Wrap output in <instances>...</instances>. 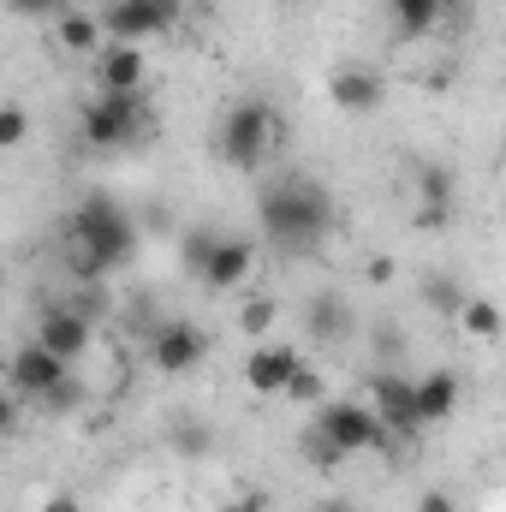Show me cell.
I'll use <instances>...</instances> for the list:
<instances>
[{
    "instance_id": "1",
    "label": "cell",
    "mask_w": 506,
    "mask_h": 512,
    "mask_svg": "<svg viewBox=\"0 0 506 512\" xmlns=\"http://www.w3.org/2000/svg\"><path fill=\"white\" fill-rule=\"evenodd\" d=\"M131 251H137V227H131V215L114 197L78 203V215H72V256H66V268H72L78 286L108 280L114 268L131 262Z\"/></svg>"
},
{
    "instance_id": "2",
    "label": "cell",
    "mask_w": 506,
    "mask_h": 512,
    "mask_svg": "<svg viewBox=\"0 0 506 512\" xmlns=\"http://www.w3.org/2000/svg\"><path fill=\"white\" fill-rule=\"evenodd\" d=\"M334 227V203L310 179H286L262 197V239L286 256H310Z\"/></svg>"
},
{
    "instance_id": "3",
    "label": "cell",
    "mask_w": 506,
    "mask_h": 512,
    "mask_svg": "<svg viewBox=\"0 0 506 512\" xmlns=\"http://www.w3.org/2000/svg\"><path fill=\"white\" fill-rule=\"evenodd\" d=\"M274 131L280 126H274V108H268V102H256V96L233 102L227 120H221V161L239 167V173H256L262 155L274 149Z\"/></svg>"
},
{
    "instance_id": "4",
    "label": "cell",
    "mask_w": 506,
    "mask_h": 512,
    "mask_svg": "<svg viewBox=\"0 0 506 512\" xmlns=\"http://www.w3.org/2000/svg\"><path fill=\"white\" fill-rule=\"evenodd\" d=\"M316 429H328L346 459H352V453H381V447L393 441V429L381 423V411L364 405V399H328V405L316 411Z\"/></svg>"
},
{
    "instance_id": "5",
    "label": "cell",
    "mask_w": 506,
    "mask_h": 512,
    "mask_svg": "<svg viewBox=\"0 0 506 512\" xmlns=\"http://www.w3.org/2000/svg\"><path fill=\"white\" fill-rule=\"evenodd\" d=\"M179 18H185V0H114V6H102L108 42H149V36H167Z\"/></svg>"
},
{
    "instance_id": "6",
    "label": "cell",
    "mask_w": 506,
    "mask_h": 512,
    "mask_svg": "<svg viewBox=\"0 0 506 512\" xmlns=\"http://www.w3.org/2000/svg\"><path fill=\"white\" fill-rule=\"evenodd\" d=\"M203 352H209V334H203L197 322H161V328H149V340H143V358H149V370H161V376H191V370L203 364Z\"/></svg>"
},
{
    "instance_id": "7",
    "label": "cell",
    "mask_w": 506,
    "mask_h": 512,
    "mask_svg": "<svg viewBox=\"0 0 506 512\" xmlns=\"http://www.w3.org/2000/svg\"><path fill=\"white\" fill-rule=\"evenodd\" d=\"M137 126H143V90H131V96H96L84 108V143H96V149L131 143Z\"/></svg>"
},
{
    "instance_id": "8",
    "label": "cell",
    "mask_w": 506,
    "mask_h": 512,
    "mask_svg": "<svg viewBox=\"0 0 506 512\" xmlns=\"http://www.w3.org/2000/svg\"><path fill=\"white\" fill-rule=\"evenodd\" d=\"M66 358H54L42 340H30V346H18L12 352V364H6V382H12V393L18 399H54L60 387H66Z\"/></svg>"
},
{
    "instance_id": "9",
    "label": "cell",
    "mask_w": 506,
    "mask_h": 512,
    "mask_svg": "<svg viewBox=\"0 0 506 512\" xmlns=\"http://www.w3.org/2000/svg\"><path fill=\"white\" fill-rule=\"evenodd\" d=\"M36 340H42L54 358L78 364V358L96 346V322H90L84 310H72V304H48V310L36 316Z\"/></svg>"
},
{
    "instance_id": "10",
    "label": "cell",
    "mask_w": 506,
    "mask_h": 512,
    "mask_svg": "<svg viewBox=\"0 0 506 512\" xmlns=\"http://www.w3.org/2000/svg\"><path fill=\"white\" fill-rule=\"evenodd\" d=\"M298 370H304V352H292V346H280V340H256L251 352H245V387H251L256 399L286 393Z\"/></svg>"
},
{
    "instance_id": "11",
    "label": "cell",
    "mask_w": 506,
    "mask_h": 512,
    "mask_svg": "<svg viewBox=\"0 0 506 512\" xmlns=\"http://www.w3.org/2000/svg\"><path fill=\"white\" fill-rule=\"evenodd\" d=\"M328 102L340 114L364 120V114H376L381 102H387V84H381V72H370V66H334L328 72Z\"/></svg>"
},
{
    "instance_id": "12",
    "label": "cell",
    "mask_w": 506,
    "mask_h": 512,
    "mask_svg": "<svg viewBox=\"0 0 506 512\" xmlns=\"http://www.w3.org/2000/svg\"><path fill=\"white\" fill-rule=\"evenodd\" d=\"M370 405L381 411V423L393 435H417L423 429V417H417V382H405L393 370H381L376 382H370Z\"/></svg>"
},
{
    "instance_id": "13",
    "label": "cell",
    "mask_w": 506,
    "mask_h": 512,
    "mask_svg": "<svg viewBox=\"0 0 506 512\" xmlns=\"http://www.w3.org/2000/svg\"><path fill=\"white\" fill-rule=\"evenodd\" d=\"M96 90L102 96H131L143 90V42H108L96 54Z\"/></svg>"
},
{
    "instance_id": "14",
    "label": "cell",
    "mask_w": 506,
    "mask_h": 512,
    "mask_svg": "<svg viewBox=\"0 0 506 512\" xmlns=\"http://www.w3.org/2000/svg\"><path fill=\"white\" fill-rule=\"evenodd\" d=\"M251 268H256L251 239H221L215 256H209V268H203V286H209V292H239V286L251 280Z\"/></svg>"
},
{
    "instance_id": "15",
    "label": "cell",
    "mask_w": 506,
    "mask_h": 512,
    "mask_svg": "<svg viewBox=\"0 0 506 512\" xmlns=\"http://www.w3.org/2000/svg\"><path fill=\"white\" fill-rule=\"evenodd\" d=\"M54 42L66 48V54H102L108 48V24H102V12H90V6H66L60 18H54Z\"/></svg>"
},
{
    "instance_id": "16",
    "label": "cell",
    "mask_w": 506,
    "mask_h": 512,
    "mask_svg": "<svg viewBox=\"0 0 506 512\" xmlns=\"http://www.w3.org/2000/svg\"><path fill=\"white\" fill-rule=\"evenodd\" d=\"M417 197H423L417 227H447V221H453V173H447L441 161H423V167H417Z\"/></svg>"
},
{
    "instance_id": "17",
    "label": "cell",
    "mask_w": 506,
    "mask_h": 512,
    "mask_svg": "<svg viewBox=\"0 0 506 512\" xmlns=\"http://www.w3.org/2000/svg\"><path fill=\"white\" fill-rule=\"evenodd\" d=\"M459 393H465V387H459L453 370H429V376L417 382V417H423V423H447V417L459 411Z\"/></svg>"
},
{
    "instance_id": "18",
    "label": "cell",
    "mask_w": 506,
    "mask_h": 512,
    "mask_svg": "<svg viewBox=\"0 0 506 512\" xmlns=\"http://www.w3.org/2000/svg\"><path fill=\"white\" fill-rule=\"evenodd\" d=\"M465 0H387V12H393V24H399V36H429L447 12H459Z\"/></svg>"
},
{
    "instance_id": "19",
    "label": "cell",
    "mask_w": 506,
    "mask_h": 512,
    "mask_svg": "<svg viewBox=\"0 0 506 512\" xmlns=\"http://www.w3.org/2000/svg\"><path fill=\"white\" fill-rule=\"evenodd\" d=\"M459 328H465V340H483V346H495L506 334V310L495 298H483V292H471L465 298V310H459Z\"/></svg>"
},
{
    "instance_id": "20",
    "label": "cell",
    "mask_w": 506,
    "mask_h": 512,
    "mask_svg": "<svg viewBox=\"0 0 506 512\" xmlns=\"http://www.w3.org/2000/svg\"><path fill=\"white\" fill-rule=\"evenodd\" d=\"M465 298H471V292H465V286H459L453 274H429V280H423V304H429L435 316H453V322H459Z\"/></svg>"
},
{
    "instance_id": "21",
    "label": "cell",
    "mask_w": 506,
    "mask_h": 512,
    "mask_svg": "<svg viewBox=\"0 0 506 512\" xmlns=\"http://www.w3.org/2000/svg\"><path fill=\"white\" fill-rule=\"evenodd\" d=\"M274 316H280V304H274L268 292H251V298H239V334L262 340V334L274 328Z\"/></svg>"
},
{
    "instance_id": "22",
    "label": "cell",
    "mask_w": 506,
    "mask_h": 512,
    "mask_svg": "<svg viewBox=\"0 0 506 512\" xmlns=\"http://www.w3.org/2000/svg\"><path fill=\"white\" fill-rule=\"evenodd\" d=\"M346 322H352V316H346V298L322 292V298H316V310H310V334H316V340H328V334H346Z\"/></svg>"
},
{
    "instance_id": "23",
    "label": "cell",
    "mask_w": 506,
    "mask_h": 512,
    "mask_svg": "<svg viewBox=\"0 0 506 512\" xmlns=\"http://www.w3.org/2000/svg\"><path fill=\"white\" fill-rule=\"evenodd\" d=\"M286 405H316V411H322V405H328V376L304 364V370L292 376V387H286Z\"/></svg>"
},
{
    "instance_id": "24",
    "label": "cell",
    "mask_w": 506,
    "mask_h": 512,
    "mask_svg": "<svg viewBox=\"0 0 506 512\" xmlns=\"http://www.w3.org/2000/svg\"><path fill=\"white\" fill-rule=\"evenodd\" d=\"M304 465H316V471H340V465H346V453L334 447V435H328V429H310V435H304Z\"/></svg>"
},
{
    "instance_id": "25",
    "label": "cell",
    "mask_w": 506,
    "mask_h": 512,
    "mask_svg": "<svg viewBox=\"0 0 506 512\" xmlns=\"http://www.w3.org/2000/svg\"><path fill=\"white\" fill-rule=\"evenodd\" d=\"M221 245V233H209V227H197V233H185V268L203 280V268H209V256Z\"/></svg>"
},
{
    "instance_id": "26",
    "label": "cell",
    "mask_w": 506,
    "mask_h": 512,
    "mask_svg": "<svg viewBox=\"0 0 506 512\" xmlns=\"http://www.w3.org/2000/svg\"><path fill=\"white\" fill-rule=\"evenodd\" d=\"M24 137H30V114H24L18 102H6V108H0V149H18Z\"/></svg>"
},
{
    "instance_id": "27",
    "label": "cell",
    "mask_w": 506,
    "mask_h": 512,
    "mask_svg": "<svg viewBox=\"0 0 506 512\" xmlns=\"http://www.w3.org/2000/svg\"><path fill=\"white\" fill-rule=\"evenodd\" d=\"M108 304H114V298H108V286H102V280H90V286H78V292H72V310H84L90 322H102V316H108Z\"/></svg>"
},
{
    "instance_id": "28",
    "label": "cell",
    "mask_w": 506,
    "mask_h": 512,
    "mask_svg": "<svg viewBox=\"0 0 506 512\" xmlns=\"http://www.w3.org/2000/svg\"><path fill=\"white\" fill-rule=\"evenodd\" d=\"M66 6H72V0H12V12H18V18H48V24H54Z\"/></svg>"
},
{
    "instance_id": "29",
    "label": "cell",
    "mask_w": 506,
    "mask_h": 512,
    "mask_svg": "<svg viewBox=\"0 0 506 512\" xmlns=\"http://www.w3.org/2000/svg\"><path fill=\"white\" fill-rule=\"evenodd\" d=\"M417 512H459V501H453L447 489H429V495L417 501Z\"/></svg>"
},
{
    "instance_id": "30",
    "label": "cell",
    "mask_w": 506,
    "mask_h": 512,
    "mask_svg": "<svg viewBox=\"0 0 506 512\" xmlns=\"http://www.w3.org/2000/svg\"><path fill=\"white\" fill-rule=\"evenodd\" d=\"M364 274H370V286H387V280H393V256H370Z\"/></svg>"
},
{
    "instance_id": "31",
    "label": "cell",
    "mask_w": 506,
    "mask_h": 512,
    "mask_svg": "<svg viewBox=\"0 0 506 512\" xmlns=\"http://www.w3.org/2000/svg\"><path fill=\"white\" fill-rule=\"evenodd\" d=\"M42 512H84V507H78L72 495H48V501H42Z\"/></svg>"
},
{
    "instance_id": "32",
    "label": "cell",
    "mask_w": 506,
    "mask_h": 512,
    "mask_svg": "<svg viewBox=\"0 0 506 512\" xmlns=\"http://www.w3.org/2000/svg\"><path fill=\"white\" fill-rule=\"evenodd\" d=\"M221 512H268V507H262V495H245V501H233V507H221Z\"/></svg>"
},
{
    "instance_id": "33",
    "label": "cell",
    "mask_w": 506,
    "mask_h": 512,
    "mask_svg": "<svg viewBox=\"0 0 506 512\" xmlns=\"http://www.w3.org/2000/svg\"><path fill=\"white\" fill-rule=\"evenodd\" d=\"M316 512H358V507H352V501H334V495H328V501H316Z\"/></svg>"
},
{
    "instance_id": "34",
    "label": "cell",
    "mask_w": 506,
    "mask_h": 512,
    "mask_svg": "<svg viewBox=\"0 0 506 512\" xmlns=\"http://www.w3.org/2000/svg\"><path fill=\"white\" fill-rule=\"evenodd\" d=\"M72 6H90V12H102V6H114V0H72Z\"/></svg>"
},
{
    "instance_id": "35",
    "label": "cell",
    "mask_w": 506,
    "mask_h": 512,
    "mask_svg": "<svg viewBox=\"0 0 506 512\" xmlns=\"http://www.w3.org/2000/svg\"><path fill=\"white\" fill-rule=\"evenodd\" d=\"M501 233H506V203H501Z\"/></svg>"
},
{
    "instance_id": "36",
    "label": "cell",
    "mask_w": 506,
    "mask_h": 512,
    "mask_svg": "<svg viewBox=\"0 0 506 512\" xmlns=\"http://www.w3.org/2000/svg\"><path fill=\"white\" fill-rule=\"evenodd\" d=\"M501 42H506V36H501Z\"/></svg>"
}]
</instances>
